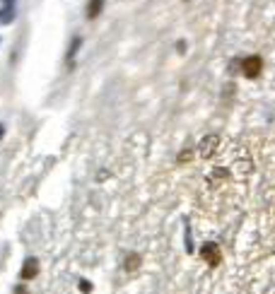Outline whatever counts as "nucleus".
I'll list each match as a JSON object with an SVG mask.
<instances>
[{
    "label": "nucleus",
    "mask_w": 275,
    "mask_h": 294,
    "mask_svg": "<svg viewBox=\"0 0 275 294\" xmlns=\"http://www.w3.org/2000/svg\"><path fill=\"white\" fill-rule=\"evenodd\" d=\"M263 73V58L261 55H246L242 61V75L249 80H256Z\"/></svg>",
    "instance_id": "1"
},
{
    "label": "nucleus",
    "mask_w": 275,
    "mask_h": 294,
    "mask_svg": "<svg viewBox=\"0 0 275 294\" xmlns=\"http://www.w3.org/2000/svg\"><path fill=\"white\" fill-rule=\"evenodd\" d=\"M200 258L208 263V268H217L222 263V251L217 244H212V241H208V244H203L200 246Z\"/></svg>",
    "instance_id": "2"
},
{
    "label": "nucleus",
    "mask_w": 275,
    "mask_h": 294,
    "mask_svg": "<svg viewBox=\"0 0 275 294\" xmlns=\"http://www.w3.org/2000/svg\"><path fill=\"white\" fill-rule=\"evenodd\" d=\"M217 135H205L203 138V142H200V147H198V152L203 159H208V157H212V152L217 150Z\"/></svg>",
    "instance_id": "3"
},
{
    "label": "nucleus",
    "mask_w": 275,
    "mask_h": 294,
    "mask_svg": "<svg viewBox=\"0 0 275 294\" xmlns=\"http://www.w3.org/2000/svg\"><path fill=\"white\" fill-rule=\"evenodd\" d=\"M36 275H39V261H36V258H27L22 265L20 277H22V280H34Z\"/></svg>",
    "instance_id": "4"
},
{
    "label": "nucleus",
    "mask_w": 275,
    "mask_h": 294,
    "mask_svg": "<svg viewBox=\"0 0 275 294\" xmlns=\"http://www.w3.org/2000/svg\"><path fill=\"white\" fill-rule=\"evenodd\" d=\"M140 263H143V258H140L138 253H128V256H126V261H123V270L135 272L138 268H140Z\"/></svg>",
    "instance_id": "5"
},
{
    "label": "nucleus",
    "mask_w": 275,
    "mask_h": 294,
    "mask_svg": "<svg viewBox=\"0 0 275 294\" xmlns=\"http://www.w3.org/2000/svg\"><path fill=\"white\" fill-rule=\"evenodd\" d=\"M104 10V0H89L87 5V20H97Z\"/></svg>",
    "instance_id": "6"
},
{
    "label": "nucleus",
    "mask_w": 275,
    "mask_h": 294,
    "mask_svg": "<svg viewBox=\"0 0 275 294\" xmlns=\"http://www.w3.org/2000/svg\"><path fill=\"white\" fill-rule=\"evenodd\" d=\"M82 46V39L80 36H75L73 39V44H70V48H68V66H73V58H75V53H77V48Z\"/></svg>",
    "instance_id": "7"
},
{
    "label": "nucleus",
    "mask_w": 275,
    "mask_h": 294,
    "mask_svg": "<svg viewBox=\"0 0 275 294\" xmlns=\"http://www.w3.org/2000/svg\"><path fill=\"white\" fill-rule=\"evenodd\" d=\"M15 294H29V289L24 284H20V287H15Z\"/></svg>",
    "instance_id": "8"
},
{
    "label": "nucleus",
    "mask_w": 275,
    "mask_h": 294,
    "mask_svg": "<svg viewBox=\"0 0 275 294\" xmlns=\"http://www.w3.org/2000/svg\"><path fill=\"white\" fill-rule=\"evenodd\" d=\"M12 3H15V0H3V8H5V10H12Z\"/></svg>",
    "instance_id": "9"
}]
</instances>
